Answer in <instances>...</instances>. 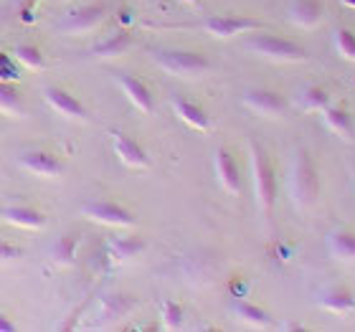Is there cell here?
<instances>
[{"instance_id": "6", "label": "cell", "mask_w": 355, "mask_h": 332, "mask_svg": "<svg viewBox=\"0 0 355 332\" xmlns=\"http://www.w3.org/2000/svg\"><path fill=\"white\" fill-rule=\"evenodd\" d=\"M84 211H87V216H92L94 221L112 223V226H132L135 223V216L130 213L125 206L112 203V200H94V203H87Z\"/></svg>"}, {"instance_id": "30", "label": "cell", "mask_w": 355, "mask_h": 332, "mask_svg": "<svg viewBox=\"0 0 355 332\" xmlns=\"http://www.w3.org/2000/svg\"><path fill=\"white\" fill-rule=\"evenodd\" d=\"M18 99H21L18 89L10 82H3V79H0V107H15Z\"/></svg>"}, {"instance_id": "35", "label": "cell", "mask_w": 355, "mask_h": 332, "mask_svg": "<svg viewBox=\"0 0 355 332\" xmlns=\"http://www.w3.org/2000/svg\"><path fill=\"white\" fill-rule=\"evenodd\" d=\"M188 3H196V0H188Z\"/></svg>"}, {"instance_id": "9", "label": "cell", "mask_w": 355, "mask_h": 332, "mask_svg": "<svg viewBox=\"0 0 355 332\" xmlns=\"http://www.w3.org/2000/svg\"><path fill=\"white\" fill-rule=\"evenodd\" d=\"M318 304L325 312H333V315H348V312L355 310V292L345 287H330L318 295Z\"/></svg>"}, {"instance_id": "31", "label": "cell", "mask_w": 355, "mask_h": 332, "mask_svg": "<svg viewBox=\"0 0 355 332\" xmlns=\"http://www.w3.org/2000/svg\"><path fill=\"white\" fill-rule=\"evenodd\" d=\"M15 256H21V249L6 244V241H0V259H15Z\"/></svg>"}, {"instance_id": "11", "label": "cell", "mask_w": 355, "mask_h": 332, "mask_svg": "<svg viewBox=\"0 0 355 332\" xmlns=\"http://www.w3.org/2000/svg\"><path fill=\"white\" fill-rule=\"evenodd\" d=\"M114 152L122 157V163L132 165V168H148L150 165V157L145 152V148L135 137H130V134L114 132Z\"/></svg>"}, {"instance_id": "2", "label": "cell", "mask_w": 355, "mask_h": 332, "mask_svg": "<svg viewBox=\"0 0 355 332\" xmlns=\"http://www.w3.org/2000/svg\"><path fill=\"white\" fill-rule=\"evenodd\" d=\"M252 170L254 185H257V200L264 213H272L277 203V173H274L272 160L266 157L264 148L254 142L252 145Z\"/></svg>"}, {"instance_id": "10", "label": "cell", "mask_w": 355, "mask_h": 332, "mask_svg": "<svg viewBox=\"0 0 355 332\" xmlns=\"http://www.w3.org/2000/svg\"><path fill=\"white\" fill-rule=\"evenodd\" d=\"M117 84L125 89V94L130 96L142 112H153V107H155V102H153V91H150V87L142 82V79L127 74V71H117Z\"/></svg>"}, {"instance_id": "4", "label": "cell", "mask_w": 355, "mask_h": 332, "mask_svg": "<svg viewBox=\"0 0 355 332\" xmlns=\"http://www.w3.org/2000/svg\"><path fill=\"white\" fill-rule=\"evenodd\" d=\"M249 49L254 53H259L264 59L272 61H304L307 53L297 41L284 36H274V33H257V36L249 38Z\"/></svg>"}, {"instance_id": "22", "label": "cell", "mask_w": 355, "mask_h": 332, "mask_svg": "<svg viewBox=\"0 0 355 332\" xmlns=\"http://www.w3.org/2000/svg\"><path fill=\"white\" fill-rule=\"evenodd\" d=\"M102 18H104L102 8H99V6H87V8H82V10H74V13H71V18L67 21V26H69V28H74V30L92 28V26H96Z\"/></svg>"}, {"instance_id": "3", "label": "cell", "mask_w": 355, "mask_h": 332, "mask_svg": "<svg viewBox=\"0 0 355 332\" xmlns=\"http://www.w3.org/2000/svg\"><path fill=\"white\" fill-rule=\"evenodd\" d=\"M157 67H163L165 71L178 76H196L208 71L211 61L198 51H188V49H157L153 51Z\"/></svg>"}, {"instance_id": "15", "label": "cell", "mask_w": 355, "mask_h": 332, "mask_svg": "<svg viewBox=\"0 0 355 332\" xmlns=\"http://www.w3.org/2000/svg\"><path fill=\"white\" fill-rule=\"evenodd\" d=\"M46 96H49V102H51L61 114H69V117H76V119L87 117V107H84L74 94H69L67 89L49 87L46 89Z\"/></svg>"}, {"instance_id": "34", "label": "cell", "mask_w": 355, "mask_h": 332, "mask_svg": "<svg viewBox=\"0 0 355 332\" xmlns=\"http://www.w3.org/2000/svg\"><path fill=\"white\" fill-rule=\"evenodd\" d=\"M340 3H343L345 8H355V0H340Z\"/></svg>"}, {"instance_id": "28", "label": "cell", "mask_w": 355, "mask_h": 332, "mask_svg": "<svg viewBox=\"0 0 355 332\" xmlns=\"http://www.w3.org/2000/svg\"><path fill=\"white\" fill-rule=\"evenodd\" d=\"M15 56L21 61H26L28 67H41V64H44V53L38 51L36 46H28V44L18 46V49H15Z\"/></svg>"}, {"instance_id": "24", "label": "cell", "mask_w": 355, "mask_h": 332, "mask_svg": "<svg viewBox=\"0 0 355 332\" xmlns=\"http://www.w3.org/2000/svg\"><path fill=\"white\" fill-rule=\"evenodd\" d=\"M110 249L117 259H130V256H137V254L145 249V241L137 236H117V238H112Z\"/></svg>"}, {"instance_id": "25", "label": "cell", "mask_w": 355, "mask_h": 332, "mask_svg": "<svg viewBox=\"0 0 355 332\" xmlns=\"http://www.w3.org/2000/svg\"><path fill=\"white\" fill-rule=\"evenodd\" d=\"M76 249H79V238L76 236H61L53 246V259L59 261V264H74L76 261Z\"/></svg>"}, {"instance_id": "5", "label": "cell", "mask_w": 355, "mask_h": 332, "mask_svg": "<svg viewBox=\"0 0 355 332\" xmlns=\"http://www.w3.org/2000/svg\"><path fill=\"white\" fill-rule=\"evenodd\" d=\"M244 104L249 110L264 114V117H279L289 107L284 94L274 91V89H249L244 94Z\"/></svg>"}, {"instance_id": "21", "label": "cell", "mask_w": 355, "mask_h": 332, "mask_svg": "<svg viewBox=\"0 0 355 332\" xmlns=\"http://www.w3.org/2000/svg\"><path fill=\"white\" fill-rule=\"evenodd\" d=\"M234 312H236L239 317L244 320V322H252V325H259V327H269L272 325V315L259 307V304H252V302H244V299H239L234 304Z\"/></svg>"}, {"instance_id": "27", "label": "cell", "mask_w": 355, "mask_h": 332, "mask_svg": "<svg viewBox=\"0 0 355 332\" xmlns=\"http://www.w3.org/2000/svg\"><path fill=\"white\" fill-rule=\"evenodd\" d=\"M183 315H185L183 307L178 302H173V299H168V302L163 304V320L171 330H180V327H183Z\"/></svg>"}, {"instance_id": "29", "label": "cell", "mask_w": 355, "mask_h": 332, "mask_svg": "<svg viewBox=\"0 0 355 332\" xmlns=\"http://www.w3.org/2000/svg\"><path fill=\"white\" fill-rule=\"evenodd\" d=\"M0 79L3 82H18L21 79V71H18L15 61L8 53H0Z\"/></svg>"}, {"instance_id": "32", "label": "cell", "mask_w": 355, "mask_h": 332, "mask_svg": "<svg viewBox=\"0 0 355 332\" xmlns=\"http://www.w3.org/2000/svg\"><path fill=\"white\" fill-rule=\"evenodd\" d=\"M0 330L3 332H13L15 325L10 322V320H6V315H0Z\"/></svg>"}, {"instance_id": "12", "label": "cell", "mask_w": 355, "mask_h": 332, "mask_svg": "<svg viewBox=\"0 0 355 332\" xmlns=\"http://www.w3.org/2000/svg\"><path fill=\"white\" fill-rule=\"evenodd\" d=\"M322 3L320 0H292L289 6V21L300 28H315L322 21Z\"/></svg>"}, {"instance_id": "20", "label": "cell", "mask_w": 355, "mask_h": 332, "mask_svg": "<svg viewBox=\"0 0 355 332\" xmlns=\"http://www.w3.org/2000/svg\"><path fill=\"white\" fill-rule=\"evenodd\" d=\"M330 104V94L322 87H304L297 94V107L302 112H322Z\"/></svg>"}, {"instance_id": "17", "label": "cell", "mask_w": 355, "mask_h": 332, "mask_svg": "<svg viewBox=\"0 0 355 332\" xmlns=\"http://www.w3.org/2000/svg\"><path fill=\"white\" fill-rule=\"evenodd\" d=\"M327 249L338 261H355V231L338 229L327 236Z\"/></svg>"}, {"instance_id": "16", "label": "cell", "mask_w": 355, "mask_h": 332, "mask_svg": "<svg viewBox=\"0 0 355 332\" xmlns=\"http://www.w3.org/2000/svg\"><path fill=\"white\" fill-rule=\"evenodd\" d=\"M173 107H175V112L180 114V119L188 122L191 127H196V130H208V127H211V119H208V114L203 112V107H198V104L191 102V99L175 94L173 96Z\"/></svg>"}, {"instance_id": "13", "label": "cell", "mask_w": 355, "mask_h": 332, "mask_svg": "<svg viewBox=\"0 0 355 332\" xmlns=\"http://www.w3.org/2000/svg\"><path fill=\"white\" fill-rule=\"evenodd\" d=\"M21 163L26 165L33 173H41V175H61L64 173V163L59 157L46 152V150H31V152H23Z\"/></svg>"}, {"instance_id": "7", "label": "cell", "mask_w": 355, "mask_h": 332, "mask_svg": "<svg viewBox=\"0 0 355 332\" xmlns=\"http://www.w3.org/2000/svg\"><path fill=\"white\" fill-rule=\"evenodd\" d=\"M206 28L218 38H229L236 36V33H244V30L259 28V23L252 21V18H239V15H211L206 21Z\"/></svg>"}, {"instance_id": "23", "label": "cell", "mask_w": 355, "mask_h": 332, "mask_svg": "<svg viewBox=\"0 0 355 332\" xmlns=\"http://www.w3.org/2000/svg\"><path fill=\"white\" fill-rule=\"evenodd\" d=\"M6 218L13 223H21V226H33V229H38V226H44L46 223L41 211H36V208H23V206L8 208Z\"/></svg>"}, {"instance_id": "18", "label": "cell", "mask_w": 355, "mask_h": 332, "mask_svg": "<svg viewBox=\"0 0 355 332\" xmlns=\"http://www.w3.org/2000/svg\"><path fill=\"white\" fill-rule=\"evenodd\" d=\"M135 307V299L130 295H107L102 297V317L107 322H114L119 317H127Z\"/></svg>"}, {"instance_id": "8", "label": "cell", "mask_w": 355, "mask_h": 332, "mask_svg": "<svg viewBox=\"0 0 355 332\" xmlns=\"http://www.w3.org/2000/svg\"><path fill=\"white\" fill-rule=\"evenodd\" d=\"M216 173H218V180H221V185L226 191L234 193V195L241 193V173H239V165L234 160V155L226 148L216 150Z\"/></svg>"}, {"instance_id": "19", "label": "cell", "mask_w": 355, "mask_h": 332, "mask_svg": "<svg viewBox=\"0 0 355 332\" xmlns=\"http://www.w3.org/2000/svg\"><path fill=\"white\" fill-rule=\"evenodd\" d=\"M132 44V36H130V30H117V33H112L110 38H104L102 44H96L92 49L94 56H119V53H125Z\"/></svg>"}, {"instance_id": "14", "label": "cell", "mask_w": 355, "mask_h": 332, "mask_svg": "<svg viewBox=\"0 0 355 332\" xmlns=\"http://www.w3.org/2000/svg\"><path fill=\"white\" fill-rule=\"evenodd\" d=\"M322 119H325V127L330 132L340 134L345 140L353 134V114L345 107H340V104H327L325 110H322Z\"/></svg>"}, {"instance_id": "1", "label": "cell", "mask_w": 355, "mask_h": 332, "mask_svg": "<svg viewBox=\"0 0 355 332\" xmlns=\"http://www.w3.org/2000/svg\"><path fill=\"white\" fill-rule=\"evenodd\" d=\"M289 198L300 211L315 206L320 195V175L318 165L310 157L307 150H297L292 157V168H289Z\"/></svg>"}, {"instance_id": "33", "label": "cell", "mask_w": 355, "mask_h": 332, "mask_svg": "<svg viewBox=\"0 0 355 332\" xmlns=\"http://www.w3.org/2000/svg\"><path fill=\"white\" fill-rule=\"evenodd\" d=\"M119 23H132V13L130 10H119Z\"/></svg>"}, {"instance_id": "26", "label": "cell", "mask_w": 355, "mask_h": 332, "mask_svg": "<svg viewBox=\"0 0 355 332\" xmlns=\"http://www.w3.org/2000/svg\"><path fill=\"white\" fill-rule=\"evenodd\" d=\"M335 51L340 53L345 61H355V33L350 28H338L333 33Z\"/></svg>"}]
</instances>
